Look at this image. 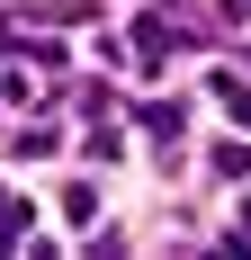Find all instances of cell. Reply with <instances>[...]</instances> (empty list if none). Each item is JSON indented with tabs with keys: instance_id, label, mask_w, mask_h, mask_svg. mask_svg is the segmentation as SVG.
Here are the masks:
<instances>
[{
	"instance_id": "cell-3",
	"label": "cell",
	"mask_w": 251,
	"mask_h": 260,
	"mask_svg": "<svg viewBox=\"0 0 251 260\" xmlns=\"http://www.w3.org/2000/svg\"><path fill=\"white\" fill-rule=\"evenodd\" d=\"M18 234H27V207H9V198H0V251H18Z\"/></svg>"
},
{
	"instance_id": "cell-4",
	"label": "cell",
	"mask_w": 251,
	"mask_h": 260,
	"mask_svg": "<svg viewBox=\"0 0 251 260\" xmlns=\"http://www.w3.org/2000/svg\"><path fill=\"white\" fill-rule=\"evenodd\" d=\"M215 90H225V99H233V117L251 126V90H242V81H233V72H215Z\"/></svg>"
},
{
	"instance_id": "cell-1",
	"label": "cell",
	"mask_w": 251,
	"mask_h": 260,
	"mask_svg": "<svg viewBox=\"0 0 251 260\" xmlns=\"http://www.w3.org/2000/svg\"><path fill=\"white\" fill-rule=\"evenodd\" d=\"M90 215H99V198H90V180H72L63 188V224H90Z\"/></svg>"
},
{
	"instance_id": "cell-2",
	"label": "cell",
	"mask_w": 251,
	"mask_h": 260,
	"mask_svg": "<svg viewBox=\"0 0 251 260\" xmlns=\"http://www.w3.org/2000/svg\"><path fill=\"white\" fill-rule=\"evenodd\" d=\"M144 126L162 135V144H171V135H179V99H144Z\"/></svg>"
}]
</instances>
